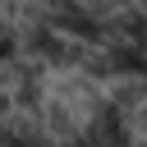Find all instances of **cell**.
I'll list each match as a JSON object with an SVG mask.
<instances>
[{"label": "cell", "mask_w": 147, "mask_h": 147, "mask_svg": "<svg viewBox=\"0 0 147 147\" xmlns=\"http://www.w3.org/2000/svg\"><path fill=\"white\" fill-rule=\"evenodd\" d=\"M133 147H147V138H133Z\"/></svg>", "instance_id": "obj_1"}, {"label": "cell", "mask_w": 147, "mask_h": 147, "mask_svg": "<svg viewBox=\"0 0 147 147\" xmlns=\"http://www.w3.org/2000/svg\"><path fill=\"white\" fill-rule=\"evenodd\" d=\"M142 106H147V101H142Z\"/></svg>", "instance_id": "obj_2"}]
</instances>
